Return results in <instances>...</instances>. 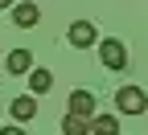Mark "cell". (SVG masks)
Instances as JSON below:
<instances>
[{"instance_id": "obj_1", "label": "cell", "mask_w": 148, "mask_h": 135, "mask_svg": "<svg viewBox=\"0 0 148 135\" xmlns=\"http://www.w3.org/2000/svg\"><path fill=\"white\" fill-rule=\"evenodd\" d=\"M95 45H99V62L107 70H127V45L119 41V37H103V41H95Z\"/></svg>"}, {"instance_id": "obj_2", "label": "cell", "mask_w": 148, "mask_h": 135, "mask_svg": "<svg viewBox=\"0 0 148 135\" xmlns=\"http://www.w3.org/2000/svg\"><path fill=\"white\" fill-rule=\"evenodd\" d=\"M115 111L119 115H144L148 111V94L140 86H119L115 90Z\"/></svg>"}, {"instance_id": "obj_3", "label": "cell", "mask_w": 148, "mask_h": 135, "mask_svg": "<svg viewBox=\"0 0 148 135\" xmlns=\"http://www.w3.org/2000/svg\"><path fill=\"white\" fill-rule=\"evenodd\" d=\"M66 115L95 119V94H90V90H70V107H66Z\"/></svg>"}, {"instance_id": "obj_4", "label": "cell", "mask_w": 148, "mask_h": 135, "mask_svg": "<svg viewBox=\"0 0 148 135\" xmlns=\"http://www.w3.org/2000/svg\"><path fill=\"white\" fill-rule=\"evenodd\" d=\"M37 21H41V8H37L33 0H16L12 4V25L16 29H33Z\"/></svg>"}, {"instance_id": "obj_5", "label": "cell", "mask_w": 148, "mask_h": 135, "mask_svg": "<svg viewBox=\"0 0 148 135\" xmlns=\"http://www.w3.org/2000/svg\"><path fill=\"white\" fill-rule=\"evenodd\" d=\"M95 41H99V33H95L90 21H74V25H70V45H74V49H90Z\"/></svg>"}, {"instance_id": "obj_6", "label": "cell", "mask_w": 148, "mask_h": 135, "mask_svg": "<svg viewBox=\"0 0 148 135\" xmlns=\"http://www.w3.org/2000/svg\"><path fill=\"white\" fill-rule=\"evenodd\" d=\"M37 115V94H21V98H12V119L16 123H29Z\"/></svg>"}, {"instance_id": "obj_7", "label": "cell", "mask_w": 148, "mask_h": 135, "mask_svg": "<svg viewBox=\"0 0 148 135\" xmlns=\"http://www.w3.org/2000/svg\"><path fill=\"white\" fill-rule=\"evenodd\" d=\"M4 70H8V74H29V70H33V53H29V49H12V53L4 57Z\"/></svg>"}, {"instance_id": "obj_8", "label": "cell", "mask_w": 148, "mask_h": 135, "mask_svg": "<svg viewBox=\"0 0 148 135\" xmlns=\"http://www.w3.org/2000/svg\"><path fill=\"white\" fill-rule=\"evenodd\" d=\"M49 86H53V74L49 70H29V94H49Z\"/></svg>"}, {"instance_id": "obj_9", "label": "cell", "mask_w": 148, "mask_h": 135, "mask_svg": "<svg viewBox=\"0 0 148 135\" xmlns=\"http://www.w3.org/2000/svg\"><path fill=\"white\" fill-rule=\"evenodd\" d=\"M90 135H119V119L115 115H95L90 119Z\"/></svg>"}, {"instance_id": "obj_10", "label": "cell", "mask_w": 148, "mask_h": 135, "mask_svg": "<svg viewBox=\"0 0 148 135\" xmlns=\"http://www.w3.org/2000/svg\"><path fill=\"white\" fill-rule=\"evenodd\" d=\"M62 135H90V119H78V115H66V119H62Z\"/></svg>"}, {"instance_id": "obj_11", "label": "cell", "mask_w": 148, "mask_h": 135, "mask_svg": "<svg viewBox=\"0 0 148 135\" xmlns=\"http://www.w3.org/2000/svg\"><path fill=\"white\" fill-rule=\"evenodd\" d=\"M0 135H25V131L16 127V123H8V127H0Z\"/></svg>"}, {"instance_id": "obj_12", "label": "cell", "mask_w": 148, "mask_h": 135, "mask_svg": "<svg viewBox=\"0 0 148 135\" xmlns=\"http://www.w3.org/2000/svg\"><path fill=\"white\" fill-rule=\"evenodd\" d=\"M12 4H16V0H0V8H12Z\"/></svg>"}, {"instance_id": "obj_13", "label": "cell", "mask_w": 148, "mask_h": 135, "mask_svg": "<svg viewBox=\"0 0 148 135\" xmlns=\"http://www.w3.org/2000/svg\"><path fill=\"white\" fill-rule=\"evenodd\" d=\"M0 70H4V62H0Z\"/></svg>"}]
</instances>
